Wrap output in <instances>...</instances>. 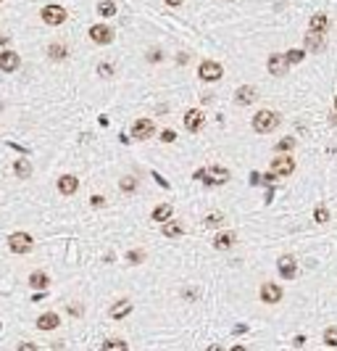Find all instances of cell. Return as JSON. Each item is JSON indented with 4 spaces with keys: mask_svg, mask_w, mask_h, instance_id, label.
Wrapping results in <instances>:
<instances>
[{
    "mask_svg": "<svg viewBox=\"0 0 337 351\" xmlns=\"http://www.w3.org/2000/svg\"><path fill=\"white\" fill-rule=\"evenodd\" d=\"M277 127H279V114H274L269 109H261L256 117H253V129H256V132H261V135L274 132Z\"/></svg>",
    "mask_w": 337,
    "mask_h": 351,
    "instance_id": "1",
    "label": "cell"
},
{
    "mask_svg": "<svg viewBox=\"0 0 337 351\" xmlns=\"http://www.w3.org/2000/svg\"><path fill=\"white\" fill-rule=\"evenodd\" d=\"M198 74H201L203 82H216V79L224 77V69H221V64H216V61H203Z\"/></svg>",
    "mask_w": 337,
    "mask_h": 351,
    "instance_id": "2",
    "label": "cell"
},
{
    "mask_svg": "<svg viewBox=\"0 0 337 351\" xmlns=\"http://www.w3.org/2000/svg\"><path fill=\"white\" fill-rule=\"evenodd\" d=\"M201 180L205 182V185H224V182L229 180V172L224 169V166H211V169H203Z\"/></svg>",
    "mask_w": 337,
    "mask_h": 351,
    "instance_id": "3",
    "label": "cell"
},
{
    "mask_svg": "<svg viewBox=\"0 0 337 351\" xmlns=\"http://www.w3.org/2000/svg\"><path fill=\"white\" fill-rule=\"evenodd\" d=\"M40 16H42L45 24L58 27V24H64V21H66V8H61V5H45Z\"/></svg>",
    "mask_w": 337,
    "mask_h": 351,
    "instance_id": "4",
    "label": "cell"
},
{
    "mask_svg": "<svg viewBox=\"0 0 337 351\" xmlns=\"http://www.w3.org/2000/svg\"><path fill=\"white\" fill-rule=\"evenodd\" d=\"M8 246L13 254H27V251H32V235L27 233H13L8 238Z\"/></svg>",
    "mask_w": 337,
    "mask_h": 351,
    "instance_id": "5",
    "label": "cell"
},
{
    "mask_svg": "<svg viewBox=\"0 0 337 351\" xmlns=\"http://www.w3.org/2000/svg\"><path fill=\"white\" fill-rule=\"evenodd\" d=\"M156 135V124L150 119H137L132 124V137L135 140H148V137Z\"/></svg>",
    "mask_w": 337,
    "mask_h": 351,
    "instance_id": "6",
    "label": "cell"
},
{
    "mask_svg": "<svg viewBox=\"0 0 337 351\" xmlns=\"http://www.w3.org/2000/svg\"><path fill=\"white\" fill-rule=\"evenodd\" d=\"M271 172H274V174H279V177H287V174H293V172H295V161H293V156H287V154L277 156V158L271 161Z\"/></svg>",
    "mask_w": 337,
    "mask_h": 351,
    "instance_id": "7",
    "label": "cell"
},
{
    "mask_svg": "<svg viewBox=\"0 0 337 351\" xmlns=\"http://www.w3.org/2000/svg\"><path fill=\"white\" fill-rule=\"evenodd\" d=\"M90 40H93L95 45H108L113 40V29L105 27V24H95L90 27Z\"/></svg>",
    "mask_w": 337,
    "mask_h": 351,
    "instance_id": "8",
    "label": "cell"
},
{
    "mask_svg": "<svg viewBox=\"0 0 337 351\" xmlns=\"http://www.w3.org/2000/svg\"><path fill=\"white\" fill-rule=\"evenodd\" d=\"M203 121H205V117H203L201 109H190V111L185 114V127L190 129V132H201Z\"/></svg>",
    "mask_w": 337,
    "mask_h": 351,
    "instance_id": "9",
    "label": "cell"
},
{
    "mask_svg": "<svg viewBox=\"0 0 337 351\" xmlns=\"http://www.w3.org/2000/svg\"><path fill=\"white\" fill-rule=\"evenodd\" d=\"M261 301L264 304H279L282 301V288L274 283H264L261 285Z\"/></svg>",
    "mask_w": 337,
    "mask_h": 351,
    "instance_id": "10",
    "label": "cell"
},
{
    "mask_svg": "<svg viewBox=\"0 0 337 351\" xmlns=\"http://www.w3.org/2000/svg\"><path fill=\"white\" fill-rule=\"evenodd\" d=\"M76 188H79V180L74 174H61L58 177V193L61 195H74Z\"/></svg>",
    "mask_w": 337,
    "mask_h": 351,
    "instance_id": "11",
    "label": "cell"
},
{
    "mask_svg": "<svg viewBox=\"0 0 337 351\" xmlns=\"http://www.w3.org/2000/svg\"><path fill=\"white\" fill-rule=\"evenodd\" d=\"M279 274L282 277H287V280H295V272H298V264H295V256H279Z\"/></svg>",
    "mask_w": 337,
    "mask_h": 351,
    "instance_id": "12",
    "label": "cell"
},
{
    "mask_svg": "<svg viewBox=\"0 0 337 351\" xmlns=\"http://www.w3.org/2000/svg\"><path fill=\"white\" fill-rule=\"evenodd\" d=\"M19 64H21L19 53H13V50H3V53H0V69H3V72H16Z\"/></svg>",
    "mask_w": 337,
    "mask_h": 351,
    "instance_id": "13",
    "label": "cell"
},
{
    "mask_svg": "<svg viewBox=\"0 0 337 351\" xmlns=\"http://www.w3.org/2000/svg\"><path fill=\"white\" fill-rule=\"evenodd\" d=\"M266 66H269V72L277 74V77H282V74L287 72V61H285V56H282V53H271L269 61H266Z\"/></svg>",
    "mask_w": 337,
    "mask_h": 351,
    "instance_id": "14",
    "label": "cell"
},
{
    "mask_svg": "<svg viewBox=\"0 0 337 351\" xmlns=\"http://www.w3.org/2000/svg\"><path fill=\"white\" fill-rule=\"evenodd\" d=\"M256 95H258V93H256L250 85H242V87L235 93V103H237V106H250L253 101H256Z\"/></svg>",
    "mask_w": 337,
    "mask_h": 351,
    "instance_id": "15",
    "label": "cell"
},
{
    "mask_svg": "<svg viewBox=\"0 0 337 351\" xmlns=\"http://www.w3.org/2000/svg\"><path fill=\"white\" fill-rule=\"evenodd\" d=\"M129 312H132V301H129V299H121V301H116V304L111 307L108 314H111V319H124Z\"/></svg>",
    "mask_w": 337,
    "mask_h": 351,
    "instance_id": "16",
    "label": "cell"
},
{
    "mask_svg": "<svg viewBox=\"0 0 337 351\" xmlns=\"http://www.w3.org/2000/svg\"><path fill=\"white\" fill-rule=\"evenodd\" d=\"M61 325V319L56 312H45V314H40V319H37V327L40 330H53V327H58Z\"/></svg>",
    "mask_w": 337,
    "mask_h": 351,
    "instance_id": "17",
    "label": "cell"
},
{
    "mask_svg": "<svg viewBox=\"0 0 337 351\" xmlns=\"http://www.w3.org/2000/svg\"><path fill=\"white\" fill-rule=\"evenodd\" d=\"M235 240H237V235H235V233H219L216 238H213V248H219V251L232 248V246H235Z\"/></svg>",
    "mask_w": 337,
    "mask_h": 351,
    "instance_id": "18",
    "label": "cell"
},
{
    "mask_svg": "<svg viewBox=\"0 0 337 351\" xmlns=\"http://www.w3.org/2000/svg\"><path fill=\"white\" fill-rule=\"evenodd\" d=\"M305 45H308V50H313V53H321L324 50V37H321V32H311L305 35Z\"/></svg>",
    "mask_w": 337,
    "mask_h": 351,
    "instance_id": "19",
    "label": "cell"
},
{
    "mask_svg": "<svg viewBox=\"0 0 337 351\" xmlns=\"http://www.w3.org/2000/svg\"><path fill=\"white\" fill-rule=\"evenodd\" d=\"M171 214H174V209L168 203H158L150 217H153V222H166V219H171Z\"/></svg>",
    "mask_w": 337,
    "mask_h": 351,
    "instance_id": "20",
    "label": "cell"
},
{
    "mask_svg": "<svg viewBox=\"0 0 337 351\" xmlns=\"http://www.w3.org/2000/svg\"><path fill=\"white\" fill-rule=\"evenodd\" d=\"M48 56L53 58V61H64L66 56H68V48L64 42H53L50 48H48Z\"/></svg>",
    "mask_w": 337,
    "mask_h": 351,
    "instance_id": "21",
    "label": "cell"
},
{
    "mask_svg": "<svg viewBox=\"0 0 337 351\" xmlns=\"http://www.w3.org/2000/svg\"><path fill=\"white\" fill-rule=\"evenodd\" d=\"M29 285L37 288V291H45V288L50 285V280H48V274H45V272H32V277H29Z\"/></svg>",
    "mask_w": 337,
    "mask_h": 351,
    "instance_id": "22",
    "label": "cell"
},
{
    "mask_svg": "<svg viewBox=\"0 0 337 351\" xmlns=\"http://www.w3.org/2000/svg\"><path fill=\"white\" fill-rule=\"evenodd\" d=\"M327 27H329V19L324 16V13L311 16V29H313V32H327Z\"/></svg>",
    "mask_w": 337,
    "mask_h": 351,
    "instance_id": "23",
    "label": "cell"
},
{
    "mask_svg": "<svg viewBox=\"0 0 337 351\" xmlns=\"http://www.w3.org/2000/svg\"><path fill=\"white\" fill-rule=\"evenodd\" d=\"M164 235H166V238H179V235H182V225L166 219V222H164Z\"/></svg>",
    "mask_w": 337,
    "mask_h": 351,
    "instance_id": "24",
    "label": "cell"
},
{
    "mask_svg": "<svg viewBox=\"0 0 337 351\" xmlns=\"http://www.w3.org/2000/svg\"><path fill=\"white\" fill-rule=\"evenodd\" d=\"M119 188H121V193H135V190H137V177H132V174L121 177L119 180Z\"/></svg>",
    "mask_w": 337,
    "mask_h": 351,
    "instance_id": "25",
    "label": "cell"
},
{
    "mask_svg": "<svg viewBox=\"0 0 337 351\" xmlns=\"http://www.w3.org/2000/svg\"><path fill=\"white\" fill-rule=\"evenodd\" d=\"M303 56H305V53L303 50H287L285 53V61H287V66H295V64H301V61H303Z\"/></svg>",
    "mask_w": 337,
    "mask_h": 351,
    "instance_id": "26",
    "label": "cell"
},
{
    "mask_svg": "<svg viewBox=\"0 0 337 351\" xmlns=\"http://www.w3.org/2000/svg\"><path fill=\"white\" fill-rule=\"evenodd\" d=\"M103 349H105V351H124V349H127V341H119V338L103 341Z\"/></svg>",
    "mask_w": 337,
    "mask_h": 351,
    "instance_id": "27",
    "label": "cell"
},
{
    "mask_svg": "<svg viewBox=\"0 0 337 351\" xmlns=\"http://www.w3.org/2000/svg\"><path fill=\"white\" fill-rule=\"evenodd\" d=\"M13 169H16V174H19V177H29V174H32V164L21 158V161H16V164H13Z\"/></svg>",
    "mask_w": 337,
    "mask_h": 351,
    "instance_id": "28",
    "label": "cell"
},
{
    "mask_svg": "<svg viewBox=\"0 0 337 351\" xmlns=\"http://www.w3.org/2000/svg\"><path fill=\"white\" fill-rule=\"evenodd\" d=\"M324 343L329 349L337 346V327H327V330H324Z\"/></svg>",
    "mask_w": 337,
    "mask_h": 351,
    "instance_id": "29",
    "label": "cell"
},
{
    "mask_svg": "<svg viewBox=\"0 0 337 351\" xmlns=\"http://www.w3.org/2000/svg\"><path fill=\"white\" fill-rule=\"evenodd\" d=\"M127 262H129V264L145 262V251H140V248H137V251H129V254H127Z\"/></svg>",
    "mask_w": 337,
    "mask_h": 351,
    "instance_id": "30",
    "label": "cell"
},
{
    "mask_svg": "<svg viewBox=\"0 0 337 351\" xmlns=\"http://www.w3.org/2000/svg\"><path fill=\"white\" fill-rule=\"evenodd\" d=\"M98 13H101V16H113V13H116V5L113 3H101L98 5Z\"/></svg>",
    "mask_w": 337,
    "mask_h": 351,
    "instance_id": "31",
    "label": "cell"
},
{
    "mask_svg": "<svg viewBox=\"0 0 337 351\" xmlns=\"http://www.w3.org/2000/svg\"><path fill=\"white\" fill-rule=\"evenodd\" d=\"M293 148H295V137H285L277 146V151H282V154H287V151H293Z\"/></svg>",
    "mask_w": 337,
    "mask_h": 351,
    "instance_id": "32",
    "label": "cell"
},
{
    "mask_svg": "<svg viewBox=\"0 0 337 351\" xmlns=\"http://www.w3.org/2000/svg\"><path fill=\"white\" fill-rule=\"evenodd\" d=\"M313 219H316V222H327V219H329V211H327V206H319V209L313 211Z\"/></svg>",
    "mask_w": 337,
    "mask_h": 351,
    "instance_id": "33",
    "label": "cell"
},
{
    "mask_svg": "<svg viewBox=\"0 0 337 351\" xmlns=\"http://www.w3.org/2000/svg\"><path fill=\"white\" fill-rule=\"evenodd\" d=\"M221 219H224V214H219V211H216V214H211V217H205V227H213V225H219V222H221Z\"/></svg>",
    "mask_w": 337,
    "mask_h": 351,
    "instance_id": "34",
    "label": "cell"
},
{
    "mask_svg": "<svg viewBox=\"0 0 337 351\" xmlns=\"http://www.w3.org/2000/svg\"><path fill=\"white\" fill-rule=\"evenodd\" d=\"M98 72H101V77H113V66L111 64H101Z\"/></svg>",
    "mask_w": 337,
    "mask_h": 351,
    "instance_id": "35",
    "label": "cell"
},
{
    "mask_svg": "<svg viewBox=\"0 0 337 351\" xmlns=\"http://www.w3.org/2000/svg\"><path fill=\"white\" fill-rule=\"evenodd\" d=\"M161 140H164V143H174V140H177V132L166 129V132H161Z\"/></svg>",
    "mask_w": 337,
    "mask_h": 351,
    "instance_id": "36",
    "label": "cell"
},
{
    "mask_svg": "<svg viewBox=\"0 0 337 351\" xmlns=\"http://www.w3.org/2000/svg\"><path fill=\"white\" fill-rule=\"evenodd\" d=\"M90 203H93V206H103L105 201H103V195H93V198H90Z\"/></svg>",
    "mask_w": 337,
    "mask_h": 351,
    "instance_id": "37",
    "label": "cell"
},
{
    "mask_svg": "<svg viewBox=\"0 0 337 351\" xmlns=\"http://www.w3.org/2000/svg\"><path fill=\"white\" fill-rule=\"evenodd\" d=\"M166 3L171 5V8H177V5H182V3H185V0H166Z\"/></svg>",
    "mask_w": 337,
    "mask_h": 351,
    "instance_id": "38",
    "label": "cell"
},
{
    "mask_svg": "<svg viewBox=\"0 0 337 351\" xmlns=\"http://www.w3.org/2000/svg\"><path fill=\"white\" fill-rule=\"evenodd\" d=\"M335 111H337V95H335Z\"/></svg>",
    "mask_w": 337,
    "mask_h": 351,
    "instance_id": "39",
    "label": "cell"
},
{
    "mask_svg": "<svg viewBox=\"0 0 337 351\" xmlns=\"http://www.w3.org/2000/svg\"><path fill=\"white\" fill-rule=\"evenodd\" d=\"M227 3H232V0H227Z\"/></svg>",
    "mask_w": 337,
    "mask_h": 351,
    "instance_id": "40",
    "label": "cell"
},
{
    "mask_svg": "<svg viewBox=\"0 0 337 351\" xmlns=\"http://www.w3.org/2000/svg\"><path fill=\"white\" fill-rule=\"evenodd\" d=\"M0 3H3V0H0Z\"/></svg>",
    "mask_w": 337,
    "mask_h": 351,
    "instance_id": "41",
    "label": "cell"
}]
</instances>
